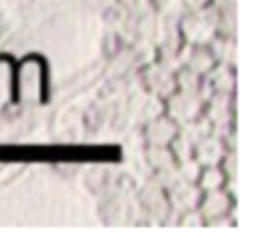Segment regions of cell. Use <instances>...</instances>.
Here are the masks:
<instances>
[{"label": "cell", "instance_id": "1", "mask_svg": "<svg viewBox=\"0 0 259 250\" xmlns=\"http://www.w3.org/2000/svg\"><path fill=\"white\" fill-rule=\"evenodd\" d=\"M18 94L25 100H39L44 89V66L39 62H25L18 71Z\"/></svg>", "mask_w": 259, "mask_h": 250}, {"label": "cell", "instance_id": "2", "mask_svg": "<svg viewBox=\"0 0 259 250\" xmlns=\"http://www.w3.org/2000/svg\"><path fill=\"white\" fill-rule=\"evenodd\" d=\"M232 200L223 189H214V191H205L198 200V212H200L205 219H219L225 212L230 210Z\"/></svg>", "mask_w": 259, "mask_h": 250}, {"label": "cell", "instance_id": "3", "mask_svg": "<svg viewBox=\"0 0 259 250\" xmlns=\"http://www.w3.org/2000/svg\"><path fill=\"white\" fill-rule=\"evenodd\" d=\"M178 137V125L173 118H157L148 128V139L152 141V146H168L173 139Z\"/></svg>", "mask_w": 259, "mask_h": 250}, {"label": "cell", "instance_id": "4", "mask_svg": "<svg viewBox=\"0 0 259 250\" xmlns=\"http://www.w3.org/2000/svg\"><path fill=\"white\" fill-rule=\"evenodd\" d=\"M196 182L200 184L202 191H214V189H223L225 175H223V171H219L216 166H209L207 171L200 169V175H198Z\"/></svg>", "mask_w": 259, "mask_h": 250}, {"label": "cell", "instance_id": "5", "mask_svg": "<svg viewBox=\"0 0 259 250\" xmlns=\"http://www.w3.org/2000/svg\"><path fill=\"white\" fill-rule=\"evenodd\" d=\"M12 87H14V73L9 62H0V100L12 96Z\"/></svg>", "mask_w": 259, "mask_h": 250}, {"label": "cell", "instance_id": "6", "mask_svg": "<svg viewBox=\"0 0 259 250\" xmlns=\"http://www.w3.org/2000/svg\"><path fill=\"white\" fill-rule=\"evenodd\" d=\"M211 64H214V57L209 53H205V48H198L196 57H191V62H189V68L196 73H209Z\"/></svg>", "mask_w": 259, "mask_h": 250}]
</instances>
